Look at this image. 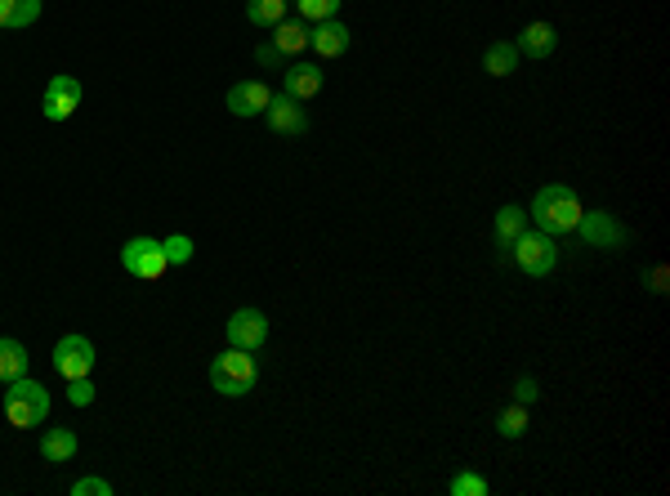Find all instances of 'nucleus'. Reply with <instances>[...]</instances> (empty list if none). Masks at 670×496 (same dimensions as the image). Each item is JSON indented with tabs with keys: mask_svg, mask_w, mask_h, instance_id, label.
Listing matches in <instances>:
<instances>
[{
	"mask_svg": "<svg viewBox=\"0 0 670 496\" xmlns=\"http://www.w3.org/2000/svg\"><path fill=\"white\" fill-rule=\"evenodd\" d=\"M528 219H536V228H541V233H550V237L572 233V228H577V219H581V202H577V193H572L568 184H545L541 193H536Z\"/></svg>",
	"mask_w": 670,
	"mask_h": 496,
	"instance_id": "f257e3e1",
	"label": "nucleus"
},
{
	"mask_svg": "<svg viewBox=\"0 0 670 496\" xmlns=\"http://www.w3.org/2000/svg\"><path fill=\"white\" fill-rule=\"evenodd\" d=\"M50 416V389L32 376H18L5 385V421L14 429H36Z\"/></svg>",
	"mask_w": 670,
	"mask_h": 496,
	"instance_id": "f03ea898",
	"label": "nucleus"
},
{
	"mask_svg": "<svg viewBox=\"0 0 670 496\" xmlns=\"http://www.w3.org/2000/svg\"><path fill=\"white\" fill-rule=\"evenodd\" d=\"M255 380H260V367H255V354H246V349L228 345V354H219L215 362H210V385L228 398L251 394Z\"/></svg>",
	"mask_w": 670,
	"mask_h": 496,
	"instance_id": "7ed1b4c3",
	"label": "nucleus"
},
{
	"mask_svg": "<svg viewBox=\"0 0 670 496\" xmlns=\"http://www.w3.org/2000/svg\"><path fill=\"white\" fill-rule=\"evenodd\" d=\"M510 260L519 264L528 278H545V273H554V264H559V246H554V237L541 233V228H523L510 246Z\"/></svg>",
	"mask_w": 670,
	"mask_h": 496,
	"instance_id": "20e7f679",
	"label": "nucleus"
},
{
	"mask_svg": "<svg viewBox=\"0 0 670 496\" xmlns=\"http://www.w3.org/2000/svg\"><path fill=\"white\" fill-rule=\"evenodd\" d=\"M121 269H126L130 278L157 282L161 273L170 269V260H166V246H161L157 237H130V242L121 246Z\"/></svg>",
	"mask_w": 670,
	"mask_h": 496,
	"instance_id": "39448f33",
	"label": "nucleus"
},
{
	"mask_svg": "<svg viewBox=\"0 0 670 496\" xmlns=\"http://www.w3.org/2000/svg\"><path fill=\"white\" fill-rule=\"evenodd\" d=\"M76 108H81V81H76V76H50V81H45V94H41L45 121H67Z\"/></svg>",
	"mask_w": 670,
	"mask_h": 496,
	"instance_id": "423d86ee",
	"label": "nucleus"
},
{
	"mask_svg": "<svg viewBox=\"0 0 670 496\" xmlns=\"http://www.w3.org/2000/svg\"><path fill=\"white\" fill-rule=\"evenodd\" d=\"M264 121H268V130H273V135H304V130H309V112H304L300 99H291L286 90H277L273 99H268Z\"/></svg>",
	"mask_w": 670,
	"mask_h": 496,
	"instance_id": "0eeeda50",
	"label": "nucleus"
},
{
	"mask_svg": "<svg viewBox=\"0 0 670 496\" xmlns=\"http://www.w3.org/2000/svg\"><path fill=\"white\" fill-rule=\"evenodd\" d=\"M54 371L63 380H76V376H90L94 371V345L85 336H63L54 345Z\"/></svg>",
	"mask_w": 670,
	"mask_h": 496,
	"instance_id": "6e6552de",
	"label": "nucleus"
},
{
	"mask_svg": "<svg viewBox=\"0 0 670 496\" xmlns=\"http://www.w3.org/2000/svg\"><path fill=\"white\" fill-rule=\"evenodd\" d=\"M228 345L233 349H246V354H255V349L268 340V318L260 309H237L233 318H228Z\"/></svg>",
	"mask_w": 670,
	"mask_h": 496,
	"instance_id": "1a4fd4ad",
	"label": "nucleus"
},
{
	"mask_svg": "<svg viewBox=\"0 0 670 496\" xmlns=\"http://www.w3.org/2000/svg\"><path fill=\"white\" fill-rule=\"evenodd\" d=\"M577 228H581V242L586 246H621L626 242V228H621L608 211H581Z\"/></svg>",
	"mask_w": 670,
	"mask_h": 496,
	"instance_id": "9d476101",
	"label": "nucleus"
},
{
	"mask_svg": "<svg viewBox=\"0 0 670 496\" xmlns=\"http://www.w3.org/2000/svg\"><path fill=\"white\" fill-rule=\"evenodd\" d=\"M268 99H273V90H268L264 81H237L233 90H228V112H233V117H264Z\"/></svg>",
	"mask_w": 670,
	"mask_h": 496,
	"instance_id": "9b49d317",
	"label": "nucleus"
},
{
	"mask_svg": "<svg viewBox=\"0 0 670 496\" xmlns=\"http://www.w3.org/2000/svg\"><path fill=\"white\" fill-rule=\"evenodd\" d=\"M349 41H353V32L340 23V18H322V23L309 32V45L322 54V59H340V54L349 50Z\"/></svg>",
	"mask_w": 670,
	"mask_h": 496,
	"instance_id": "f8f14e48",
	"label": "nucleus"
},
{
	"mask_svg": "<svg viewBox=\"0 0 670 496\" xmlns=\"http://www.w3.org/2000/svg\"><path fill=\"white\" fill-rule=\"evenodd\" d=\"M528 228V211H519V206H501L496 211V224H492V237H496V251H501V260H510V246L514 237Z\"/></svg>",
	"mask_w": 670,
	"mask_h": 496,
	"instance_id": "ddd939ff",
	"label": "nucleus"
},
{
	"mask_svg": "<svg viewBox=\"0 0 670 496\" xmlns=\"http://www.w3.org/2000/svg\"><path fill=\"white\" fill-rule=\"evenodd\" d=\"M286 94H291V99H313V94L322 90V68L318 63H291V68H286V85H282Z\"/></svg>",
	"mask_w": 670,
	"mask_h": 496,
	"instance_id": "4468645a",
	"label": "nucleus"
},
{
	"mask_svg": "<svg viewBox=\"0 0 670 496\" xmlns=\"http://www.w3.org/2000/svg\"><path fill=\"white\" fill-rule=\"evenodd\" d=\"M554 45H559V36H554V27H550V23H528L514 50L528 54V59H545V54H554Z\"/></svg>",
	"mask_w": 670,
	"mask_h": 496,
	"instance_id": "2eb2a0df",
	"label": "nucleus"
},
{
	"mask_svg": "<svg viewBox=\"0 0 670 496\" xmlns=\"http://www.w3.org/2000/svg\"><path fill=\"white\" fill-rule=\"evenodd\" d=\"M41 18V0H0V27L9 32H23Z\"/></svg>",
	"mask_w": 670,
	"mask_h": 496,
	"instance_id": "dca6fc26",
	"label": "nucleus"
},
{
	"mask_svg": "<svg viewBox=\"0 0 670 496\" xmlns=\"http://www.w3.org/2000/svg\"><path fill=\"white\" fill-rule=\"evenodd\" d=\"M41 456L50 465L72 461V456H76V434H72V429H45V434H41Z\"/></svg>",
	"mask_w": 670,
	"mask_h": 496,
	"instance_id": "f3484780",
	"label": "nucleus"
},
{
	"mask_svg": "<svg viewBox=\"0 0 670 496\" xmlns=\"http://www.w3.org/2000/svg\"><path fill=\"white\" fill-rule=\"evenodd\" d=\"M27 349L18 345V340H9V336H0V385H9V380H18V376H27Z\"/></svg>",
	"mask_w": 670,
	"mask_h": 496,
	"instance_id": "a211bd4d",
	"label": "nucleus"
},
{
	"mask_svg": "<svg viewBox=\"0 0 670 496\" xmlns=\"http://www.w3.org/2000/svg\"><path fill=\"white\" fill-rule=\"evenodd\" d=\"M273 45H277V54H300L304 45H309V27L304 23H295V18H282V23L273 27Z\"/></svg>",
	"mask_w": 670,
	"mask_h": 496,
	"instance_id": "6ab92c4d",
	"label": "nucleus"
},
{
	"mask_svg": "<svg viewBox=\"0 0 670 496\" xmlns=\"http://www.w3.org/2000/svg\"><path fill=\"white\" fill-rule=\"evenodd\" d=\"M483 68L492 72V76H510L514 68H519V50H514V45H505V41L487 45V54H483Z\"/></svg>",
	"mask_w": 670,
	"mask_h": 496,
	"instance_id": "aec40b11",
	"label": "nucleus"
},
{
	"mask_svg": "<svg viewBox=\"0 0 670 496\" xmlns=\"http://www.w3.org/2000/svg\"><path fill=\"white\" fill-rule=\"evenodd\" d=\"M251 27H277L286 18V0H246Z\"/></svg>",
	"mask_w": 670,
	"mask_h": 496,
	"instance_id": "412c9836",
	"label": "nucleus"
},
{
	"mask_svg": "<svg viewBox=\"0 0 670 496\" xmlns=\"http://www.w3.org/2000/svg\"><path fill=\"white\" fill-rule=\"evenodd\" d=\"M496 429H501L505 438H523V434H528V407H523V403L501 407V416H496Z\"/></svg>",
	"mask_w": 670,
	"mask_h": 496,
	"instance_id": "4be33fe9",
	"label": "nucleus"
},
{
	"mask_svg": "<svg viewBox=\"0 0 670 496\" xmlns=\"http://www.w3.org/2000/svg\"><path fill=\"white\" fill-rule=\"evenodd\" d=\"M344 0H295V9H300L304 18H313V23H322V18H335L340 14Z\"/></svg>",
	"mask_w": 670,
	"mask_h": 496,
	"instance_id": "5701e85b",
	"label": "nucleus"
},
{
	"mask_svg": "<svg viewBox=\"0 0 670 496\" xmlns=\"http://www.w3.org/2000/svg\"><path fill=\"white\" fill-rule=\"evenodd\" d=\"M487 479H478V474H456L452 479V496H487Z\"/></svg>",
	"mask_w": 670,
	"mask_h": 496,
	"instance_id": "b1692460",
	"label": "nucleus"
},
{
	"mask_svg": "<svg viewBox=\"0 0 670 496\" xmlns=\"http://www.w3.org/2000/svg\"><path fill=\"white\" fill-rule=\"evenodd\" d=\"M161 246H166V260L170 264H188V260H193V237H166Z\"/></svg>",
	"mask_w": 670,
	"mask_h": 496,
	"instance_id": "393cba45",
	"label": "nucleus"
},
{
	"mask_svg": "<svg viewBox=\"0 0 670 496\" xmlns=\"http://www.w3.org/2000/svg\"><path fill=\"white\" fill-rule=\"evenodd\" d=\"M67 398H72L76 407H90V403H94V385H90V376L67 380Z\"/></svg>",
	"mask_w": 670,
	"mask_h": 496,
	"instance_id": "a878e982",
	"label": "nucleus"
},
{
	"mask_svg": "<svg viewBox=\"0 0 670 496\" xmlns=\"http://www.w3.org/2000/svg\"><path fill=\"white\" fill-rule=\"evenodd\" d=\"M536 398H541V385H536L532 376H519L514 380V403H523V407H532Z\"/></svg>",
	"mask_w": 670,
	"mask_h": 496,
	"instance_id": "bb28decb",
	"label": "nucleus"
},
{
	"mask_svg": "<svg viewBox=\"0 0 670 496\" xmlns=\"http://www.w3.org/2000/svg\"><path fill=\"white\" fill-rule=\"evenodd\" d=\"M72 496H112V483L108 479H81L72 488Z\"/></svg>",
	"mask_w": 670,
	"mask_h": 496,
	"instance_id": "cd10ccee",
	"label": "nucleus"
},
{
	"mask_svg": "<svg viewBox=\"0 0 670 496\" xmlns=\"http://www.w3.org/2000/svg\"><path fill=\"white\" fill-rule=\"evenodd\" d=\"M255 59L264 63V68H282V54H277V45H255Z\"/></svg>",
	"mask_w": 670,
	"mask_h": 496,
	"instance_id": "c85d7f7f",
	"label": "nucleus"
},
{
	"mask_svg": "<svg viewBox=\"0 0 670 496\" xmlns=\"http://www.w3.org/2000/svg\"><path fill=\"white\" fill-rule=\"evenodd\" d=\"M653 291H657V295L666 291V269H653Z\"/></svg>",
	"mask_w": 670,
	"mask_h": 496,
	"instance_id": "c756f323",
	"label": "nucleus"
}]
</instances>
